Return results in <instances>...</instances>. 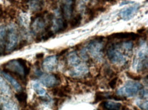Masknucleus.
<instances>
[{
    "instance_id": "5701e85b",
    "label": "nucleus",
    "mask_w": 148,
    "mask_h": 110,
    "mask_svg": "<svg viewBox=\"0 0 148 110\" xmlns=\"http://www.w3.org/2000/svg\"><path fill=\"white\" fill-rule=\"evenodd\" d=\"M126 75H128L129 77H130V78L133 79L134 80H136V81H139L140 79H141V76H138V75H133L132 73H130V72H126Z\"/></svg>"
},
{
    "instance_id": "423d86ee",
    "label": "nucleus",
    "mask_w": 148,
    "mask_h": 110,
    "mask_svg": "<svg viewBox=\"0 0 148 110\" xmlns=\"http://www.w3.org/2000/svg\"><path fill=\"white\" fill-rule=\"evenodd\" d=\"M140 37V35L137 33H116L110 35L107 37L109 40L111 39H130L134 40Z\"/></svg>"
},
{
    "instance_id": "ddd939ff",
    "label": "nucleus",
    "mask_w": 148,
    "mask_h": 110,
    "mask_svg": "<svg viewBox=\"0 0 148 110\" xmlns=\"http://www.w3.org/2000/svg\"><path fill=\"white\" fill-rule=\"evenodd\" d=\"M100 106L105 110H119L121 107V104L113 101H103Z\"/></svg>"
},
{
    "instance_id": "f3484780",
    "label": "nucleus",
    "mask_w": 148,
    "mask_h": 110,
    "mask_svg": "<svg viewBox=\"0 0 148 110\" xmlns=\"http://www.w3.org/2000/svg\"><path fill=\"white\" fill-rule=\"evenodd\" d=\"M81 20H82V16L81 14H77L76 16H75L72 18L71 20V28H75L77 26L80 25Z\"/></svg>"
},
{
    "instance_id": "bb28decb",
    "label": "nucleus",
    "mask_w": 148,
    "mask_h": 110,
    "mask_svg": "<svg viewBox=\"0 0 148 110\" xmlns=\"http://www.w3.org/2000/svg\"><path fill=\"white\" fill-rule=\"evenodd\" d=\"M43 55H44V54H43V53H40V54H38L36 55V58H40L42 57H43Z\"/></svg>"
},
{
    "instance_id": "4be33fe9",
    "label": "nucleus",
    "mask_w": 148,
    "mask_h": 110,
    "mask_svg": "<svg viewBox=\"0 0 148 110\" xmlns=\"http://www.w3.org/2000/svg\"><path fill=\"white\" fill-rule=\"evenodd\" d=\"M136 104L138 105V107H140L142 109H147V102L142 100H137L136 101Z\"/></svg>"
},
{
    "instance_id": "2eb2a0df",
    "label": "nucleus",
    "mask_w": 148,
    "mask_h": 110,
    "mask_svg": "<svg viewBox=\"0 0 148 110\" xmlns=\"http://www.w3.org/2000/svg\"><path fill=\"white\" fill-rule=\"evenodd\" d=\"M1 103L3 110H18V106L12 100H4Z\"/></svg>"
},
{
    "instance_id": "1a4fd4ad",
    "label": "nucleus",
    "mask_w": 148,
    "mask_h": 110,
    "mask_svg": "<svg viewBox=\"0 0 148 110\" xmlns=\"http://www.w3.org/2000/svg\"><path fill=\"white\" fill-rule=\"evenodd\" d=\"M89 69L86 65H78L75 66L73 70L71 72V75L73 77H79L85 75L88 73Z\"/></svg>"
},
{
    "instance_id": "9b49d317",
    "label": "nucleus",
    "mask_w": 148,
    "mask_h": 110,
    "mask_svg": "<svg viewBox=\"0 0 148 110\" xmlns=\"http://www.w3.org/2000/svg\"><path fill=\"white\" fill-rule=\"evenodd\" d=\"M2 75L3 76L5 77V79H6V80L8 81L11 85H12V87L15 89V90L18 91V92L22 91L21 86L19 83L18 82V81H17L16 79L12 76V75H11L10 74H9L8 73H7V72H5V71L2 72Z\"/></svg>"
},
{
    "instance_id": "7ed1b4c3",
    "label": "nucleus",
    "mask_w": 148,
    "mask_h": 110,
    "mask_svg": "<svg viewBox=\"0 0 148 110\" xmlns=\"http://www.w3.org/2000/svg\"><path fill=\"white\" fill-rule=\"evenodd\" d=\"M18 41V33L16 26L14 24H10L7 26L5 49L7 51L14 50L16 48Z\"/></svg>"
},
{
    "instance_id": "a878e982",
    "label": "nucleus",
    "mask_w": 148,
    "mask_h": 110,
    "mask_svg": "<svg viewBox=\"0 0 148 110\" xmlns=\"http://www.w3.org/2000/svg\"><path fill=\"white\" fill-rule=\"evenodd\" d=\"M145 28H144V27L141 28V29H138L137 31L138 35H139V34L144 33H145Z\"/></svg>"
},
{
    "instance_id": "4468645a",
    "label": "nucleus",
    "mask_w": 148,
    "mask_h": 110,
    "mask_svg": "<svg viewBox=\"0 0 148 110\" xmlns=\"http://www.w3.org/2000/svg\"><path fill=\"white\" fill-rule=\"evenodd\" d=\"M68 64L70 65L73 66V67H75V66L79 65L81 62L80 58L78 56L77 52H74V51L70 53L69 56H68Z\"/></svg>"
},
{
    "instance_id": "39448f33",
    "label": "nucleus",
    "mask_w": 148,
    "mask_h": 110,
    "mask_svg": "<svg viewBox=\"0 0 148 110\" xmlns=\"http://www.w3.org/2000/svg\"><path fill=\"white\" fill-rule=\"evenodd\" d=\"M41 83L47 88H53L59 84L60 78L56 74H42L40 76Z\"/></svg>"
},
{
    "instance_id": "393cba45",
    "label": "nucleus",
    "mask_w": 148,
    "mask_h": 110,
    "mask_svg": "<svg viewBox=\"0 0 148 110\" xmlns=\"http://www.w3.org/2000/svg\"><path fill=\"white\" fill-rule=\"evenodd\" d=\"M139 94H140V96H141V97L145 98V97L147 98V90H145V89H142V90L140 91Z\"/></svg>"
},
{
    "instance_id": "6ab92c4d",
    "label": "nucleus",
    "mask_w": 148,
    "mask_h": 110,
    "mask_svg": "<svg viewBox=\"0 0 148 110\" xmlns=\"http://www.w3.org/2000/svg\"><path fill=\"white\" fill-rule=\"evenodd\" d=\"M33 87L35 92H36V94H38V95L42 96L46 94V90H45L43 88H42L39 83L35 82L33 85Z\"/></svg>"
},
{
    "instance_id": "412c9836",
    "label": "nucleus",
    "mask_w": 148,
    "mask_h": 110,
    "mask_svg": "<svg viewBox=\"0 0 148 110\" xmlns=\"http://www.w3.org/2000/svg\"><path fill=\"white\" fill-rule=\"evenodd\" d=\"M121 46H122V48H124L125 50H130L132 48V47H133V44H132V41H126L121 43Z\"/></svg>"
},
{
    "instance_id": "b1692460",
    "label": "nucleus",
    "mask_w": 148,
    "mask_h": 110,
    "mask_svg": "<svg viewBox=\"0 0 148 110\" xmlns=\"http://www.w3.org/2000/svg\"><path fill=\"white\" fill-rule=\"evenodd\" d=\"M117 77H114L113 79H112L111 81L109 82V86L113 89L115 88V87L117 85Z\"/></svg>"
},
{
    "instance_id": "a211bd4d",
    "label": "nucleus",
    "mask_w": 148,
    "mask_h": 110,
    "mask_svg": "<svg viewBox=\"0 0 148 110\" xmlns=\"http://www.w3.org/2000/svg\"><path fill=\"white\" fill-rule=\"evenodd\" d=\"M15 97L18 100V101L21 104H25L27 102V95L26 94V92H23V91H20L18 93L15 94Z\"/></svg>"
},
{
    "instance_id": "f257e3e1",
    "label": "nucleus",
    "mask_w": 148,
    "mask_h": 110,
    "mask_svg": "<svg viewBox=\"0 0 148 110\" xmlns=\"http://www.w3.org/2000/svg\"><path fill=\"white\" fill-rule=\"evenodd\" d=\"M5 72H7L9 74H13L23 80L25 78L27 75H29L30 69L28 67L26 63L25 60L22 58H18L16 60H11L5 64Z\"/></svg>"
},
{
    "instance_id": "9d476101",
    "label": "nucleus",
    "mask_w": 148,
    "mask_h": 110,
    "mask_svg": "<svg viewBox=\"0 0 148 110\" xmlns=\"http://www.w3.org/2000/svg\"><path fill=\"white\" fill-rule=\"evenodd\" d=\"M6 35L7 26L5 25L0 26V55L2 54L5 49Z\"/></svg>"
},
{
    "instance_id": "cd10ccee",
    "label": "nucleus",
    "mask_w": 148,
    "mask_h": 110,
    "mask_svg": "<svg viewBox=\"0 0 148 110\" xmlns=\"http://www.w3.org/2000/svg\"><path fill=\"white\" fill-rule=\"evenodd\" d=\"M66 51H67V49H66V50H64V51H63V50H62V52H60V55H62V54H64V53H65V52H66Z\"/></svg>"
},
{
    "instance_id": "aec40b11",
    "label": "nucleus",
    "mask_w": 148,
    "mask_h": 110,
    "mask_svg": "<svg viewBox=\"0 0 148 110\" xmlns=\"http://www.w3.org/2000/svg\"><path fill=\"white\" fill-rule=\"evenodd\" d=\"M86 13L89 15V17H90L89 20H92L98 14V12L95 10V7H87Z\"/></svg>"
},
{
    "instance_id": "f03ea898",
    "label": "nucleus",
    "mask_w": 148,
    "mask_h": 110,
    "mask_svg": "<svg viewBox=\"0 0 148 110\" xmlns=\"http://www.w3.org/2000/svg\"><path fill=\"white\" fill-rule=\"evenodd\" d=\"M143 86L141 83L136 81H127L124 86L117 91V95L121 97H132L137 94L138 91L141 90Z\"/></svg>"
},
{
    "instance_id": "0eeeda50",
    "label": "nucleus",
    "mask_w": 148,
    "mask_h": 110,
    "mask_svg": "<svg viewBox=\"0 0 148 110\" xmlns=\"http://www.w3.org/2000/svg\"><path fill=\"white\" fill-rule=\"evenodd\" d=\"M57 63H58V56L56 55L48 56L42 62L43 69L49 72L53 71L56 67Z\"/></svg>"
},
{
    "instance_id": "20e7f679",
    "label": "nucleus",
    "mask_w": 148,
    "mask_h": 110,
    "mask_svg": "<svg viewBox=\"0 0 148 110\" xmlns=\"http://www.w3.org/2000/svg\"><path fill=\"white\" fill-rule=\"evenodd\" d=\"M108 58L109 60L115 64H124L126 62L125 56L117 50L115 48V45L111 43L107 49Z\"/></svg>"
},
{
    "instance_id": "7c9ffc66",
    "label": "nucleus",
    "mask_w": 148,
    "mask_h": 110,
    "mask_svg": "<svg viewBox=\"0 0 148 110\" xmlns=\"http://www.w3.org/2000/svg\"><path fill=\"white\" fill-rule=\"evenodd\" d=\"M128 110H130V109H128Z\"/></svg>"
},
{
    "instance_id": "dca6fc26",
    "label": "nucleus",
    "mask_w": 148,
    "mask_h": 110,
    "mask_svg": "<svg viewBox=\"0 0 148 110\" xmlns=\"http://www.w3.org/2000/svg\"><path fill=\"white\" fill-rule=\"evenodd\" d=\"M0 92L5 95H10V88L3 77L0 76Z\"/></svg>"
},
{
    "instance_id": "f8f14e48",
    "label": "nucleus",
    "mask_w": 148,
    "mask_h": 110,
    "mask_svg": "<svg viewBox=\"0 0 148 110\" xmlns=\"http://www.w3.org/2000/svg\"><path fill=\"white\" fill-rule=\"evenodd\" d=\"M28 8L32 9L33 11L38 12L40 11L44 5V1L43 0H29L27 3Z\"/></svg>"
},
{
    "instance_id": "c756f323",
    "label": "nucleus",
    "mask_w": 148,
    "mask_h": 110,
    "mask_svg": "<svg viewBox=\"0 0 148 110\" xmlns=\"http://www.w3.org/2000/svg\"><path fill=\"white\" fill-rule=\"evenodd\" d=\"M98 110H100V109H98Z\"/></svg>"
},
{
    "instance_id": "c85d7f7f",
    "label": "nucleus",
    "mask_w": 148,
    "mask_h": 110,
    "mask_svg": "<svg viewBox=\"0 0 148 110\" xmlns=\"http://www.w3.org/2000/svg\"><path fill=\"white\" fill-rule=\"evenodd\" d=\"M104 1H113L114 0H104Z\"/></svg>"
},
{
    "instance_id": "6e6552de",
    "label": "nucleus",
    "mask_w": 148,
    "mask_h": 110,
    "mask_svg": "<svg viewBox=\"0 0 148 110\" xmlns=\"http://www.w3.org/2000/svg\"><path fill=\"white\" fill-rule=\"evenodd\" d=\"M139 7V4H136L132 5V6L126 7V8L121 10V12H119V15L124 20H130V18H132L134 13L136 12V11L138 10Z\"/></svg>"
}]
</instances>
